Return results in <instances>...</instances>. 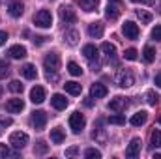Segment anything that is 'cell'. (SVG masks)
I'll use <instances>...</instances> for the list:
<instances>
[{
  "label": "cell",
  "instance_id": "obj_1",
  "mask_svg": "<svg viewBox=\"0 0 161 159\" xmlns=\"http://www.w3.org/2000/svg\"><path fill=\"white\" fill-rule=\"evenodd\" d=\"M34 25L40 26V28H51L53 26V15L49 9H40L36 15H34Z\"/></svg>",
  "mask_w": 161,
  "mask_h": 159
},
{
  "label": "cell",
  "instance_id": "obj_2",
  "mask_svg": "<svg viewBox=\"0 0 161 159\" xmlns=\"http://www.w3.org/2000/svg\"><path fill=\"white\" fill-rule=\"evenodd\" d=\"M43 66L47 69V73H58L60 69V56L56 52H49L43 60Z\"/></svg>",
  "mask_w": 161,
  "mask_h": 159
},
{
  "label": "cell",
  "instance_id": "obj_3",
  "mask_svg": "<svg viewBox=\"0 0 161 159\" xmlns=\"http://www.w3.org/2000/svg\"><path fill=\"white\" fill-rule=\"evenodd\" d=\"M9 144H11L13 148L21 150V148H25V146L28 144V135L23 133V131H15V133L9 135Z\"/></svg>",
  "mask_w": 161,
  "mask_h": 159
},
{
  "label": "cell",
  "instance_id": "obj_4",
  "mask_svg": "<svg viewBox=\"0 0 161 159\" xmlns=\"http://www.w3.org/2000/svg\"><path fill=\"white\" fill-rule=\"evenodd\" d=\"M116 82L122 88H129V86L135 84V77H133V73L129 69H120L118 75H116Z\"/></svg>",
  "mask_w": 161,
  "mask_h": 159
},
{
  "label": "cell",
  "instance_id": "obj_5",
  "mask_svg": "<svg viewBox=\"0 0 161 159\" xmlns=\"http://www.w3.org/2000/svg\"><path fill=\"white\" fill-rule=\"evenodd\" d=\"M84 125H86V118H84V114H80V112H73V114L69 116V127H71L73 133H80V131L84 129Z\"/></svg>",
  "mask_w": 161,
  "mask_h": 159
},
{
  "label": "cell",
  "instance_id": "obj_6",
  "mask_svg": "<svg viewBox=\"0 0 161 159\" xmlns=\"http://www.w3.org/2000/svg\"><path fill=\"white\" fill-rule=\"evenodd\" d=\"M82 54L86 56V60H90V64H92V68H94V71H96V68L99 66V62H97L99 54H97L96 45H84V47H82Z\"/></svg>",
  "mask_w": 161,
  "mask_h": 159
},
{
  "label": "cell",
  "instance_id": "obj_7",
  "mask_svg": "<svg viewBox=\"0 0 161 159\" xmlns=\"http://www.w3.org/2000/svg\"><path fill=\"white\" fill-rule=\"evenodd\" d=\"M122 34L127 38V40H137L139 38V26L133 23V21H125L122 25Z\"/></svg>",
  "mask_w": 161,
  "mask_h": 159
},
{
  "label": "cell",
  "instance_id": "obj_8",
  "mask_svg": "<svg viewBox=\"0 0 161 159\" xmlns=\"http://www.w3.org/2000/svg\"><path fill=\"white\" fill-rule=\"evenodd\" d=\"M60 19H62L66 25H71V23L77 21V13H75V9H73L71 6H62V8H60Z\"/></svg>",
  "mask_w": 161,
  "mask_h": 159
},
{
  "label": "cell",
  "instance_id": "obj_9",
  "mask_svg": "<svg viewBox=\"0 0 161 159\" xmlns=\"http://www.w3.org/2000/svg\"><path fill=\"white\" fill-rule=\"evenodd\" d=\"M30 123L34 125V129L41 131L45 127V123H47V114L43 111H34L32 112V118H30Z\"/></svg>",
  "mask_w": 161,
  "mask_h": 159
},
{
  "label": "cell",
  "instance_id": "obj_10",
  "mask_svg": "<svg viewBox=\"0 0 161 159\" xmlns=\"http://www.w3.org/2000/svg\"><path fill=\"white\" fill-rule=\"evenodd\" d=\"M127 105H129V101H127V97H114V99H111V103H109V109L113 111V112H124L125 109H127Z\"/></svg>",
  "mask_w": 161,
  "mask_h": 159
},
{
  "label": "cell",
  "instance_id": "obj_11",
  "mask_svg": "<svg viewBox=\"0 0 161 159\" xmlns=\"http://www.w3.org/2000/svg\"><path fill=\"white\" fill-rule=\"evenodd\" d=\"M139 154H141V139H131V142L127 144V150H125V156L129 159H135L139 157Z\"/></svg>",
  "mask_w": 161,
  "mask_h": 159
},
{
  "label": "cell",
  "instance_id": "obj_12",
  "mask_svg": "<svg viewBox=\"0 0 161 159\" xmlns=\"http://www.w3.org/2000/svg\"><path fill=\"white\" fill-rule=\"evenodd\" d=\"M8 11H9V15L11 17H21L23 15V11H25V6H23V2L21 0H9V4H8Z\"/></svg>",
  "mask_w": 161,
  "mask_h": 159
},
{
  "label": "cell",
  "instance_id": "obj_13",
  "mask_svg": "<svg viewBox=\"0 0 161 159\" xmlns=\"http://www.w3.org/2000/svg\"><path fill=\"white\" fill-rule=\"evenodd\" d=\"M107 94H109V90H107V86H105V84H101V82H94V84H92V88H90V96H92V97H96V99L105 97Z\"/></svg>",
  "mask_w": 161,
  "mask_h": 159
},
{
  "label": "cell",
  "instance_id": "obj_14",
  "mask_svg": "<svg viewBox=\"0 0 161 159\" xmlns=\"http://www.w3.org/2000/svg\"><path fill=\"white\" fill-rule=\"evenodd\" d=\"M103 30H105V26H103V23H90L88 25V34H90V38H96V40H99L101 36H103Z\"/></svg>",
  "mask_w": 161,
  "mask_h": 159
},
{
  "label": "cell",
  "instance_id": "obj_15",
  "mask_svg": "<svg viewBox=\"0 0 161 159\" xmlns=\"http://www.w3.org/2000/svg\"><path fill=\"white\" fill-rule=\"evenodd\" d=\"M30 101L36 105H40V103H43L45 101V90L41 88V86H34L32 90H30Z\"/></svg>",
  "mask_w": 161,
  "mask_h": 159
},
{
  "label": "cell",
  "instance_id": "obj_16",
  "mask_svg": "<svg viewBox=\"0 0 161 159\" xmlns=\"http://www.w3.org/2000/svg\"><path fill=\"white\" fill-rule=\"evenodd\" d=\"M23 109H25V101L19 99V97L9 99V101L6 103V111H8V112H21Z\"/></svg>",
  "mask_w": 161,
  "mask_h": 159
},
{
  "label": "cell",
  "instance_id": "obj_17",
  "mask_svg": "<svg viewBox=\"0 0 161 159\" xmlns=\"http://www.w3.org/2000/svg\"><path fill=\"white\" fill-rule=\"evenodd\" d=\"M51 105H53L56 111H64V109L68 107V99H66L62 94H54V96L51 97Z\"/></svg>",
  "mask_w": 161,
  "mask_h": 159
},
{
  "label": "cell",
  "instance_id": "obj_18",
  "mask_svg": "<svg viewBox=\"0 0 161 159\" xmlns=\"http://www.w3.org/2000/svg\"><path fill=\"white\" fill-rule=\"evenodd\" d=\"M8 54H9L13 60H21V58H25V56H26V49H25L23 45H13V47H9Z\"/></svg>",
  "mask_w": 161,
  "mask_h": 159
},
{
  "label": "cell",
  "instance_id": "obj_19",
  "mask_svg": "<svg viewBox=\"0 0 161 159\" xmlns=\"http://www.w3.org/2000/svg\"><path fill=\"white\" fill-rule=\"evenodd\" d=\"M21 73H23L25 79H36V77H38V71H36V68H34L32 64H25V66L21 68Z\"/></svg>",
  "mask_w": 161,
  "mask_h": 159
},
{
  "label": "cell",
  "instance_id": "obj_20",
  "mask_svg": "<svg viewBox=\"0 0 161 159\" xmlns=\"http://www.w3.org/2000/svg\"><path fill=\"white\" fill-rule=\"evenodd\" d=\"M64 139H66V135H64L62 127H54V129H51V140H53L54 144H62Z\"/></svg>",
  "mask_w": 161,
  "mask_h": 159
},
{
  "label": "cell",
  "instance_id": "obj_21",
  "mask_svg": "<svg viewBox=\"0 0 161 159\" xmlns=\"http://www.w3.org/2000/svg\"><path fill=\"white\" fill-rule=\"evenodd\" d=\"M146 118H148V114L144 112V111H139V112H135L133 116H131V125H135V127H139V125H142L144 122H146Z\"/></svg>",
  "mask_w": 161,
  "mask_h": 159
},
{
  "label": "cell",
  "instance_id": "obj_22",
  "mask_svg": "<svg viewBox=\"0 0 161 159\" xmlns=\"http://www.w3.org/2000/svg\"><path fill=\"white\" fill-rule=\"evenodd\" d=\"M79 2V6L84 9V11H96V8H97V4H99V0H77Z\"/></svg>",
  "mask_w": 161,
  "mask_h": 159
},
{
  "label": "cell",
  "instance_id": "obj_23",
  "mask_svg": "<svg viewBox=\"0 0 161 159\" xmlns=\"http://www.w3.org/2000/svg\"><path fill=\"white\" fill-rule=\"evenodd\" d=\"M64 88H66V92H68V94H71V96H79L80 90H82V88H80V84H79V82H75V80L66 82V84H64Z\"/></svg>",
  "mask_w": 161,
  "mask_h": 159
},
{
  "label": "cell",
  "instance_id": "obj_24",
  "mask_svg": "<svg viewBox=\"0 0 161 159\" xmlns=\"http://www.w3.org/2000/svg\"><path fill=\"white\" fill-rule=\"evenodd\" d=\"M118 15H120L118 6H116V4H109V6H107V9H105V17H107V19H111V21H114V19H118Z\"/></svg>",
  "mask_w": 161,
  "mask_h": 159
},
{
  "label": "cell",
  "instance_id": "obj_25",
  "mask_svg": "<svg viewBox=\"0 0 161 159\" xmlns=\"http://www.w3.org/2000/svg\"><path fill=\"white\" fill-rule=\"evenodd\" d=\"M64 40L68 41V45H77V41H79V32L77 30H66L64 32Z\"/></svg>",
  "mask_w": 161,
  "mask_h": 159
},
{
  "label": "cell",
  "instance_id": "obj_26",
  "mask_svg": "<svg viewBox=\"0 0 161 159\" xmlns=\"http://www.w3.org/2000/svg\"><path fill=\"white\" fill-rule=\"evenodd\" d=\"M101 123H103V122H97V125H94V133H92V137H94L96 140H105V129L101 127Z\"/></svg>",
  "mask_w": 161,
  "mask_h": 159
},
{
  "label": "cell",
  "instance_id": "obj_27",
  "mask_svg": "<svg viewBox=\"0 0 161 159\" xmlns=\"http://www.w3.org/2000/svg\"><path fill=\"white\" fill-rule=\"evenodd\" d=\"M137 17L141 19V23H142V25L152 23V13H148L146 9H137Z\"/></svg>",
  "mask_w": 161,
  "mask_h": 159
},
{
  "label": "cell",
  "instance_id": "obj_28",
  "mask_svg": "<svg viewBox=\"0 0 161 159\" xmlns=\"http://www.w3.org/2000/svg\"><path fill=\"white\" fill-rule=\"evenodd\" d=\"M101 51H103L109 58H114V56H116V47H114L113 43H103V45H101Z\"/></svg>",
  "mask_w": 161,
  "mask_h": 159
},
{
  "label": "cell",
  "instance_id": "obj_29",
  "mask_svg": "<svg viewBox=\"0 0 161 159\" xmlns=\"http://www.w3.org/2000/svg\"><path fill=\"white\" fill-rule=\"evenodd\" d=\"M142 56H144V60H146L148 64H150V62H154V60H156V49H154V47H144Z\"/></svg>",
  "mask_w": 161,
  "mask_h": 159
},
{
  "label": "cell",
  "instance_id": "obj_30",
  "mask_svg": "<svg viewBox=\"0 0 161 159\" xmlns=\"http://www.w3.org/2000/svg\"><path fill=\"white\" fill-rule=\"evenodd\" d=\"M150 142H152V148H159L161 146V131L156 129L152 131V137H150Z\"/></svg>",
  "mask_w": 161,
  "mask_h": 159
},
{
  "label": "cell",
  "instance_id": "obj_31",
  "mask_svg": "<svg viewBox=\"0 0 161 159\" xmlns=\"http://www.w3.org/2000/svg\"><path fill=\"white\" fill-rule=\"evenodd\" d=\"M68 71H69L73 77H79L80 73H82V69L79 68V64H75V62H69V64H68Z\"/></svg>",
  "mask_w": 161,
  "mask_h": 159
},
{
  "label": "cell",
  "instance_id": "obj_32",
  "mask_svg": "<svg viewBox=\"0 0 161 159\" xmlns=\"http://www.w3.org/2000/svg\"><path fill=\"white\" fill-rule=\"evenodd\" d=\"M8 88H9L13 94H21V92H23V84H21V80H11Z\"/></svg>",
  "mask_w": 161,
  "mask_h": 159
},
{
  "label": "cell",
  "instance_id": "obj_33",
  "mask_svg": "<svg viewBox=\"0 0 161 159\" xmlns=\"http://www.w3.org/2000/svg\"><path fill=\"white\" fill-rule=\"evenodd\" d=\"M146 101H148V105H152V107H154V105H158V101H159V96H158L156 92H152V90H150V92L146 94Z\"/></svg>",
  "mask_w": 161,
  "mask_h": 159
},
{
  "label": "cell",
  "instance_id": "obj_34",
  "mask_svg": "<svg viewBox=\"0 0 161 159\" xmlns=\"http://www.w3.org/2000/svg\"><path fill=\"white\" fill-rule=\"evenodd\" d=\"M84 157H88V159H99V157H101V152H99V150H96V148H88V150L84 152Z\"/></svg>",
  "mask_w": 161,
  "mask_h": 159
},
{
  "label": "cell",
  "instance_id": "obj_35",
  "mask_svg": "<svg viewBox=\"0 0 161 159\" xmlns=\"http://www.w3.org/2000/svg\"><path fill=\"white\" fill-rule=\"evenodd\" d=\"M109 123H114V125H122V123H125V118H124L120 112H118V114H114V116H111V118H109Z\"/></svg>",
  "mask_w": 161,
  "mask_h": 159
},
{
  "label": "cell",
  "instance_id": "obj_36",
  "mask_svg": "<svg viewBox=\"0 0 161 159\" xmlns=\"http://www.w3.org/2000/svg\"><path fill=\"white\" fill-rule=\"evenodd\" d=\"M124 58L125 60H137V51L135 49H125V52H124Z\"/></svg>",
  "mask_w": 161,
  "mask_h": 159
},
{
  "label": "cell",
  "instance_id": "obj_37",
  "mask_svg": "<svg viewBox=\"0 0 161 159\" xmlns=\"http://www.w3.org/2000/svg\"><path fill=\"white\" fill-rule=\"evenodd\" d=\"M9 75V66L6 62H0V79H6Z\"/></svg>",
  "mask_w": 161,
  "mask_h": 159
},
{
  "label": "cell",
  "instance_id": "obj_38",
  "mask_svg": "<svg viewBox=\"0 0 161 159\" xmlns=\"http://www.w3.org/2000/svg\"><path fill=\"white\" fill-rule=\"evenodd\" d=\"M152 40L154 41H161V25H158V26L152 30Z\"/></svg>",
  "mask_w": 161,
  "mask_h": 159
},
{
  "label": "cell",
  "instance_id": "obj_39",
  "mask_svg": "<svg viewBox=\"0 0 161 159\" xmlns=\"http://www.w3.org/2000/svg\"><path fill=\"white\" fill-rule=\"evenodd\" d=\"M8 156H11V152L8 150L6 144H0V157H8Z\"/></svg>",
  "mask_w": 161,
  "mask_h": 159
},
{
  "label": "cell",
  "instance_id": "obj_40",
  "mask_svg": "<svg viewBox=\"0 0 161 159\" xmlns=\"http://www.w3.org/2000/svg\"><path fill=\"white\" fill-rule=\"evenodd\" d=\"M0 125H4V127L11 125V118L9 116H0Z\"/></svg>",
  "mask_w": 161,
  "mask_h": 159
},
{
  "label": "cell",
  "instance_id": "obj_41",
  "mask_svg": "<svg viewBox=\"0 0 161 159\" xmlns=\"http://www.w3.org/2000/svg\"><path fill=\"white\" fill-rule=\"evenodd\" d=\"M40 146L34 150V152H38V154H43V152H47V146H45V142H38Z\"/></svg>",
  "mask_w": 161,
  "mask_h": 159
},
{
  "label": "cell",
  "instance_id": "obj_42",
  "mask_svg": "<svg viewBox=\"0 0 161 159\" xmlns=\"http://www.w3.org/2000/svg\"><path fill=\"white\" fill-rule=\"evenodd\" d=\"M77 152H79V150H77L75 146H71V148L66 150V156H77Z\"/></svg>",
  "mask_w": 161,
  "mask_h": 159
},
{
  "label": "cell",
  "instance_id": "obj_43",
  "mask_svg": "<svg viewBox=\"0 0 161 159\" xmlns=\"http://www.w3.org/2000/svg\"><path fill=\"white\" fill-rule=\"evenodd\" d=\"M47 80L56 82V80H58V73H47Z\"/></svg>",
  "mask_w": 161,
  "mask_h": 159
},
{
  "label": "cell",
  "instance_id": "obj_44",
  "mask_svg": "<svg viewBox=\"0 0 161 159\" xmlns=\"http://www.w3.org/2000/svg\"><path fill=\"white\" fill-rule=\"evenodd\" d=\"M6 41H8V34H6V32H2V30H0V45H4V43H6Z\"/></svg>",
  "mask_w": 161,
  "mask_h": 159
},
{
  "label": "cell",
  "instance_id": "obj_45",
  "mask_svg": "<svg viewBox=\"0 0 161 159\" xmlns=\"http://www.w3.org/2000/svg\"><path fill=\"white\" fill-rule=\"evenodd\" d=\"M47 40V38H43V36H40V38H36V40H34V43H36V45H43V41Z\"/></svg>",
  "mask_w": 161,
  "mask_h": 159
},
{
  "label": "cell",
  "instance_id": "obj_46",
  "mask_svg": "<svg viewBox=\"0 0 161 159\" xmlns=\"http://www.w3.org/2000/svg\"><path fill=\"white\" fill-rule=\"evenodd\" d=\"M154 82H156V86H158V88H161V73L156 75V80H154Z\"/></svg>",
  "mask_w": 161,
  "mask_h": 159
},
{
  "label": "cell",
  "instance_id": "obj_47",
  "mask_svg": "<svg viewBox=\"0 0 161 159\" xmlns=\"http://www.w3.org/2000/svg\"><path fill=\"white\" fill-rule=\"evenodd\" d=\"M133 2H142V4H148V6L154 4V0H133Z\"/></svg>",
  "mask_w": 161,
  "mask_h": 159
},
{
  "label": "cell",
  "instance_id": "obj_48",
  "mask_svg": "<svg viewBox=\"0 0 161 159\" xmlns=\"http://www.w3.org/2000/svg\"><path fill=\"white\" fill-rule=\"evenodd\" d=\"M0 97H2V86H0Z\"/></svg>",
  "mask_w": 161,
  "mask_h": 159
},
{
  "label": "cell",
  "instance_id": "obj_49",
  "mask_svg": "<svg viewBox=\"0 0 161 159\" xmlns=\"http://www.w3.org/2000/svg\"><path fill=\"white\" fill-rule=\"evenodd\" d=\"M159 123H161V116H159Z\"/></svg>",
  "mask_w": 161,
  "mask_h": 159
},
{
  "label": "cell",
  "instance_id": "obj_50",
  "mask_svg": "<svg viewBox=\"0 0 161 159\" xmlns=\"http://www.w3.org/2000/svg\"><path fill=\"white\" fill-rule=\"evenodd\" d=\"M111 2H116V0H111Z\"/></svg>",
  "mask_w": 161,
  "mask_h": 159
}]
</instances>
